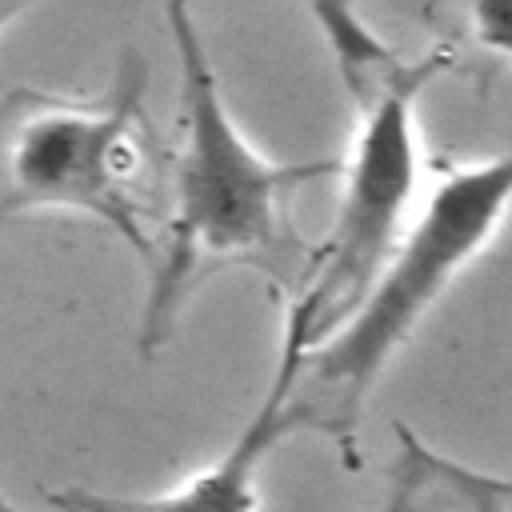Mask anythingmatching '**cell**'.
<instances>
[{"instance_id": "obj_4", "label": "cell", "mask_w": 512, "mask_h": 512, "mask_svg": "<svg viewBox=\"0 0 512 512\" xmlns=\"http://www.w3.org/2000/svg\"><path fill=\"white\" fill-rule=\"evenodd\" d=\"M148 60L120 52L96 100L12 88L0 100V220L68 208L112 228L152 260V184L160 140L148 120Z\"/></svg>"}, {"instance_id": "obj_2", "label": "cell", "mask_w": 512, "mask_h": 512, "mask_svg": "<svg viewBox=\"0 0 512 512\" xmlns=\"http://www.w3.org/2000/svg\"><path fill=\"white\" fill-rule=\"evenodd\" d=\"M508 208L512 152L472 168H456L436 184L424 212L396 240L392 256L384 260L380 276L352 308V316L332 336L304 348L284 404L292 432H320L352 468L360 464V416L380 372L388 368L392 352L416 332L424 312L444 296V288L496 236Z\"/></svg>"}, {"instance_id": "obj_3", "label": "cell", "mask_w": 512, "mask_h": 512, "mask_svg": "<svg viewBox=\"0 0 512 512\" xmlns=\"http://www.w3.org/2000/svg\"><path fill=\"white\" fill-rule=\"evenodd\" d=\"M336 72L348 88L356 112V140L344 168V192L328 240L316 248L308 284L292 296V312L304 320V344L332 336L352 308L364 300L396 240L404 236V216L420 180L416 144V100L448 68L444 52L420 60L400 56L372 28L340 4L312 8Z\"/></svg>"}, {"instance_id": "obj_5", "label": "cell", "mask_w": 512, "mask_h": 512, "mask_svg": "<svg viewBox=\"0 0 512 512\" xmlns=\"http://www.w3.org/2000/svg\"><path fill=\"white\" fill-rule=\"evenodd\" d=\"M304 320L288 308V324H284V344H280V360L276 372L256 404V412L244 420V428L236 432V440L200 472H192L184 484L156 492V496H120V492H96V488H56L44 492V500L56 512H260V468L268 460V452L292 436L288 424V392H292V376L296 364L304 356Z\"/></svg>"}, {"instance_id": "obj_8", "label": "cell", "mask_w": 512, "mask_h": 512, "mask_svg": "<svg viewBox=\"0 0 512 512\" xmlns=\"http://www.w3.org/2000/svg\"><path fill=\"white\" fill-rule=\"evenodd\" d=\"M472 20H476V36H480L492 52L512 56V0L476 4V8H472Z\"/></svg>"}, {"instance_id": "obj_9", "label": "cell", "mask_w": 512, "mask_h": 512, "mask_svg": "<svg viewBox=\"0 0 512 512\" xmlns=\"http://www.w3.org/2000/svg\"><path fill=\"white\" fill-rule=\"evenodd\" d=\"M0 512H24V508H16V504H12V500L0 492Z\"/></svg>"}, {"instance_id": "obj_7", "label": "cell", "mask_w": 512, "mask_h": 512, "mask_svg": "<svg viewBox=\"0 0 512 512\" xmlns=\"http://www.w3.org/2000/svg\"><path fill=\"white\" fill-rule=\"evenodd\" d=\"M436 480L456 512H512V480L476 472L460 460L436 452Z\"/></svg>"}, {"instance_id": "obj_6", "label": "cell", "mask_w": 512, "mask_h": 512, "mask_svg": "<svg viewBox=\"0 0 512 512\" xmlns=\"http://www.w3.org/2000/svg\"><path fill=\"white\" fill-rule=\"evenodd\" d=\"M396 460L388 468V488L376 512H456L436 480V448H428L404 424L396 428Z\"/></svg>"}, {"instance_id": "obj_10", "label": "cell", "mask_w": 512, "mask_h": 512, "mask_svg": "<svg viewBox=\"0 0 512 512\" xmlns=\"http://www.w3.org/2000/svg\"><path fill=\"white\" fill-rule=\"evenodd\" d=\"M16 12H20V8H0V20H4V16H16Z\"/></svg>"}, {"instance_id": "obj_1", "label": "cell", "mask_w": 512, "mask_h": 512, "mask_svg": "<svg viewBox=\"0 0 512 512\" xmlns=\"http://www.w3.org/2000/svg\"><path fill=\"white\" fill-rule=\"evenodd\" d=\"M180 60L184 144L172 164V212L160 224L148 260V296L140 308V356H156L184 304L224 268H260L292 296L308 284L316 248L296 232L292 200L312 180L336 176V160H268L236 128L212 56L184 4L164 8Z\"/></svg>"}]
</instances>
